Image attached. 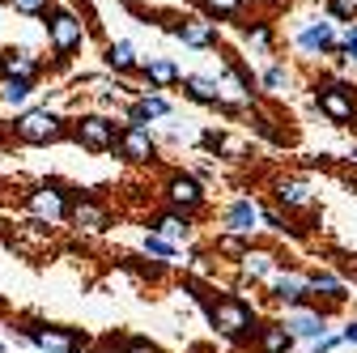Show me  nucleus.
<instances>
[{
  "label": "nucleus",
  "mask_w": 357,
  "mask_h": 353,
  "mask_svg": "<svg viewBox=\"0 0 357 353\" xmlns=\"http://www.w3.org/2000/svg\"><path fill=\"white\" fill-rule=\"evenodd\" d=\"M204 311H208V324L226 336V340H251L255 336V328H259V320H255V306L243 298V294H221V298H213V302H204Z\"/></svg>",
  "instance_id": "1"
},
{
  "label": "nucleus",
  "mask_w": 357,
  "mask_h": 353,
  "mask_svg": "<svg viewBox=\"0 0 357 353\" xmlns=\"http://www.w3.org/2000/svg\"><path fill=\"white\" fill-rule=\"evenodd\" d=\"M17 336L30 340L38 353H77V349H81V336L60 332V328H52V324H43V320H26V324H17Z\"/></svg>",
  "instance_id": "2"
},
{
  "label": "nucleus",
  "mask_w": 357,
  "mask_h": 353,
  "mask_svg": "<svg viewBox=\"0 0 357 353\" xmlns=\"http://www.w3.org/2000/svg\"><path fill=\"white\" fill-rule=\"evenodd\" d=\"M281 328H285L289 340H319V336L332 332L328 315L319 311V306H289V311L281 315Z\"/></svg>",
  "instance_id": "3"
},
{
  "label": "nucleus",
  "mask_w": 357,
  "mask_h": 353,
  "mask_svg": "<svg viewBox=\"0 0 357 353\" xmlns=\"http://www.w3.org/2000/svg\"><path fill=\"white\" fill-rule=\"evenodd\" d=\"M17 132H22V141H30V145H47V141H60L64 123H60L52 111H30V115L17 123Z\"/></svg>",
  "instance_id": "4"
},
{
  "label": "nucleus",
  "mask_w": 357,
  "mask_h": 353,
  "mask_svg": "<svg viewBox=\"0 0 357 353\" xmlns=\"http://www.w3.org/2000/svg\"><path fill=\"white\" fill-rule=\"evenodd\" d=\"M268 294H273V302H281L285 311H289V306H310V294H306V277L302 273H277L273 285H268Z\"/></svg>",
  "instance_id": "5"
},
{
  "label": "nucleus",
  "mask_w": 357,
  "mask_h": 353,
  "mask_svg": "<svg viewBox=\"0 0 357 353\" xmlns=\"http://www.w3.org/2000/svg\"><path fill=\"white\" fill-rule=\"evenodd\" d=\"M221 222H226V230H230L234 239H243V234H251V230L259 226V209H255L251 196H238V200L226 209V217H221Z\"/></svg>",
  "instance_id": "6"
},
{
  "label": "nucleus",
  "mask_w": 357,
  "mask_h": 353,
  "mask_svg": "<svg viewBox=\"0 0 357 353\" xmlns=\"http://www.w3.org/2000/svg\"><path fill=\"white\" fill-rule=\"evenodd\" d=\"M77 137H81V145H89V149H111V145H115V128H111L102 115H89V119H81Z\"/></svg>",
  "instance_id": "7"
},
{
  "label": "nucleus",
  "mask_w": 357,
  "mask_h": 353,
  "mask_svg": "<svg viewBox=\"0 0 357 353\" xmlns=\"http://www.w3.org/2000/svg\"><path fill=\"white\" fill-rule=\"evenodd\" d=\"M119 153H123L128 162H149V158H153V137H149V128H123Z\"/></svg>",
  "instance_id": "8"
},
{
  "label": "nucleus",
  "mask_w": 357,
  "mask_h": 353,
  "mask_svg": "<svg viewBox=\"0 0 357 353\" xmlns=\"http://www.w3.org/2000/svg\"><path fill=\"white\" fill-rule=\"evenodd\" d=\"M251 340H255V353H289L294 349V340L285 336L281 324H259Z\"/></svg>",
  "instance_id": "9"
},
{
  "label": "nucleus",
  "mask_w": 357,
  "mask_h": 353,
  "mask_svg": "<svg viewBox=\"0 0 357 353\" xmlns=\"http://www.w3.org/2000/svg\"><path fill=\"white\" fill-rule=\"evenodd\" d=\"M30 209H34L38 217H47V226L64 222V213H68L64 196H60V192H52V188H43V192H34V196H30Z\"/></svg>",
  "instance_id": "10"
},
{
  "label": "nucleus",
  "mask_w": 357,
  "mask_h": 353,
  "mask_svg": "<svg viewBox=\"0 0 357 353\" xmlns=\"http://www.w3.org/2000/svg\"><path fill=\"white\" fill-rule=\"evenodd\" d=\"M306 294H319V298H328V302H344L349 294H344V281L336 277V273H324V269H315L306 277Z\"/></svg>",
  "instance_id": "11"
},
{
  "label": "nucleus",
  "mask_w": 357,
  "mask_h": 353,
  "mask_svg": "<svg viewBox=\"0 0 357 353\" xmlns=\"http://www.w3.org/2000/svg\"><path fill=\"white\" fill-rule=\"evenodd\" d=\"M170 200L183 204V209H200L204 204V188L196 179H188V174H174L170 179Z\"/></svg>",
  "instance_id": "12"
},
{
  "label": "nucleus",
  "mask_w": 357,
  "mask_h": 353,
  "mask_svg": "<svg viewBox=\"0 0 357 353\" xmlns=\"http://www.w3.org/2000/svg\"><path fill=\"white\" fill-rule=\"evenodd\" d=\"M52 38H56V52H73L81 43V22L73 13H60L56 26H52Z\"/></svg>",
  "instance_id": "13"
},
{
  "label": "nucleus",
  "mask_w": 357,
  "mask_h": 353,
  "mask_svg": "<svg viewBox=\"0 0 357 353\" xmlns=\"http://www.w3.org/2000/svg\"><path fill=\"white\" fill-rule=\"evenodd\" d=\"M273 269H277L273 251H251V247H247V255H243V273H247L251 281H264V277H273Z\"/></svg>",
  "instance_id": "14"
},
{
  "label": "nucleus",
  "mask_w": 357,
  "mask_h": 353,
  "mask_svg": "<svg viewBox=\"0 0 357 353\" xmlns=\"http://www.w3.org/2000/svg\"><path fill=\"white\" fill-rule=\"evenodd\" d=\"M73 222L85 226V230H107V213L98 204H89V200H77L73 204Z\"/></svg>",
  "instance_id": "15"
},
{
  "label": "nucleus",
  "mask_w": 357,
  "mask_h": 353,
  "mask_svg": "<svg viewBox=\"0 0 357 353\" xmlns=\"http://www.w3.org/2000/svg\"><path fill=\"white\" fill-rule=\"evenodd\" d=\"M277 196H281V204H289V209H310V204H315L310 188H306V183H298V179L281 183V188H277Z\"/></svg>",
  "instance_id": "16"
},
{
  "label": "nucleus",
  "mask_w": 357,
  "mask_h": 353,
  "mask_svg": "<svg viewBox=\"0 0 357 353\" xmlns=\"http://www.w3.org/2000/svg\"><path fill=\"white\" fill-rule=\"evenodd\" d=\"M319 107H324V111H328V115H332L336 123H344V119H353V103H349V98H344L340 90H328V94L319 98Z\"/></svg>",
  "instance_id": "17"
},
{
  "label": "nucleus",
  "mask_w": 357,
  "mask_h": 353,
  "mask_svg": "<svg viewBox=\"0 0 357 353\" xmlns=\"http://www.w3.org/2000/svg\"><path fill=\"white\" fill-rule=\"evenodd\" d=\"M192 226H188V217H158V239H188Z\"/></svg>",
  "instance_id": "18"
},
{
  "label": "nucleus",
  "mask_w": 357,
  "mask_h": 353,
  "mask_svg": "<svg viewBox=\"0 0 357 353\" xmlns=\"http://www.w3.org/2000/svg\"><path fill=\"white\" fill-rule=\"evenodd\" d=\"M188 90H192V98H200V103H217V98H221V85H217V81H204V77H192Z\"/></svg>",
  "instance_id": "19"
},
{
  "label": "nucleus",
  "mask_w": 357,
  "mask_h": 353,
  "mask_svg": "<svg viewBox=\"0 0 357 353\" xmlns=\"http://www.w3.org/2000/svg\"><path fill=\"white\" fill-rule=\"evenodd\" d=\"M302 47H310V52H315V47H332V26H310L306 34H302Z\"/></svg>",
  "instance_id": "20"
},
{
  "label": "nucleus",
  "mask_w": 357,
  "mask_h": 353,
  "mask_svg": "<svg viewBox=\"0 0 357 353\" xmlns=\"http://www.w3.org/2000/svg\"><path fill=\"white\" fill-rule=\"evenodd\" d=\"M107 60H111V68H132V43H111Z\"/></svg>",
  "instance_id": "21"
},
{
  "label": "nucleus",
  "mask_w": 357,
  "mask_h": 353,
  "mask_svg": "<svg viewBox=\"0 0 357 353\" xmlns=\"http://www.w3.org/2000/svg\"><path fill=\"white\" fill-rule=\"evenodd\" d=\"M26 94H30V81H17V77H13V81L5 85V103H13V107H22Z\"/></svg>",
  "instance_id": "22"
},
{
  "label": "nucleus",
  "mask_w": 357,
  "mask_h": 353,
  "mask_svg": "<svg viewBox=\"0 0 357 353\" xmlns=\"http://www.w3.org/2000/svg\"><path fill=\"white\" fill-rule=\"evenodd\" d=\"M145 251L158 255V260H174V247H170L166 239H158V234H145Z\"/></svg>",
  "instance_id": "23"
},
{
  "label": "nucleus",
  "mask_w": 357,
  "mask_h": 353,
  "mask_svg": "<svg viewBox=\"0 0 357 353\" xmlns=\"http://www.w3.org/2000/svg\"><path fill=\"white\" fill-rule=\"evenodd\" d=\"M340 349V332H328L319 340H310V353H336Z\"/></svg>",
  "instance_id": "24"
},
{
  "label": "nucleus",
  "mask_w": 357,
  "mask_h": 353,
  "mask_svg": "<svg viewBox=\"0 0 357 353\" xmlns=\"http://www.w3.org/2000/svg\"><path fill=\"white\" fill-rule=\"evenodd\" d=\"M149 77L162 85V81H174L178 73H174V64H166V60H153V64H149Z\"/></svg>",
  "instance_id": "25"
},
{
  "label": "nucleus",
  "mask_w": 357,
  "mask_h": 353,
  "mask_svg": "<svg viewBox=\"0 0 357 353\" xmlns=\"http://www.w3.org/2000/svg\"><path fill=\"white\" fill-rule=\"evenodd\" d=\"M217 251H226V255H238V260H243V255H247V243H243V239H234V234H226V239L217 243Z\"/></svg>",
  "instance_id": "26"
},
{
  "label": "nucleus",
  "mask_w": 357,
  "mask_h": 353,
  "mask_svg": "<svg viewBox=\"0 0 357 353\" xmlns=\"http://www.w3.org/2000/svg\"><path fill=\"white\" fill-rule=\"evenodd\" d=\"M285 81H289V77H285V68H268V73H264V85H268L273 94H277V90H285Z\"/></svg>",
  "instance_id": "27"
},
{
  "label": "nucleus",
  "mask_w": 357,
  "mask_h": 353,
  "mask_svg": "<svg viewBox=\"0 0 357 353\" xmlns=\"http://www.w3.org/2000/svg\"><path fill=\"white\" fill-rule=\"evenodd\" d=\"M178 34H183L188 43H208V26H204V22H196V26H188V30H178Z\"/></svg>",
  "instance_id": "28"
},
{
  "label": "nucleus",
  "mask_w": 357,
  "mask_h": 353,
  "mask_svg": "<svg viewBox=\"0 0 357 353\" xmlns=\"http://www.w3.org/2000/svg\"><path fill=\"white\" fill-rule=\"evenodd\" d=\"M141 107L149 111V119H153V115H166V111H170V103H166V98H158V94H153V98H145Z\"/></svg>",
  "instance_id": "29"
},
{
  "label": "nucleus",
  "mask_w": 357,
  "mask_h": 353,
  "mask_svg": "<svg viewBox=\"0 0 357 353\" xmlns=\"http://www.w3.org/2000/svg\"><path fill=\"white\" fill-rule=\"evenodd\" d=\"M259 222H264L268 230H277V234L285 230V222H281V213H273V209H264V213H259Z\"/></svg>",
  "instance_id": "30"
},
{
  "label": "nucleus",
  "mask_w": 357,
  "mask_h": 353,
  "mask_svg": "<svg viewBox=\"0 0 357 353\" xmlns=\"http://www.w3.org/2000/svg\"><path fill=\"white\" fill-rule=\"evenodd\" d=\"M340 345H357V320H349V324L340 328Z\"/></svg>",
  "instance_id": "31"
},
{
  "label": "nucleus",
  "mask_w": 357,
  "mask_h": 353,
  "mask_svg": "<svg viewBox=\"0 0 357 353\" xmlns=\"http://www.w3.org/2000/svg\"><path fill=\"white\" fill-rule=\"evenodd\" d=\"M17 9H26V13H38V9H47V0H13Z\"/></svg>",
  "instance_id": "32"
},
{
  "label": "nucleus",
  "mask_w": 357,
  "mask_h": 353,
  "mask_svg": "<svg viewBox=\"0 0 357 353\" xmlns=\"http://www.w3.org/2000/svg\"><path fill=\"white\" fill-rule=\"evenodd\" d=\"M208 5L221 9V13H234V9H238V0H208Z\"/></svg>",
  "instance_id": "33"
},
{
  "label": "nucleus",
  "mask_w": 357,
  "mask_h": 353,
  "mask_svg": "<svg viewBox=\"0 0 357 353\" xmlns=\"http://www.w3.org/2000/svg\"><path fill=\"white\" fill-rule=\"evenodd\" d=\"M332 13H336V17H349L353 5H349V0H332Z\"/></svg>",
  "instance_id": "34"
},
{
  "label": "nucleus",
  "mask_w": 357,
  "mask_h": 353,
  "mask_svg": "<svg viewBox=\"0 0 357 353\" xmlns=\"http://www.w3.org/2000/svg\"><path fill=\"white\" fill-rule=\"evenodd\" d=\"M128 353H158V349H153V345H149V340H137V345H132V349H128Z\"/></svg>",
  "instance_id": "35"
},
{
  "label": "nucleus",
  "mask_w": 357,
  "mask_h": 353,
  "mask_svg": "<svg viewBox=\"0 0 357 353\" xmlns=\"http://www.w3.org/2000/svg\"><path fill=\"white\" fill-rule=\"evenodd\" d=\"M349 56H353V60H357V30H353V34H349Z\"/></svg>",
  "instance_id": "36"
}]
</instances>
